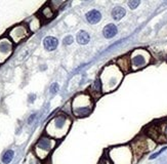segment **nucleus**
Returning a JSON list of instances; mask_svg holds the SVG:
<instances>
[{
	"mask_svg": "<svg viewBox=\"0 0 167 164\" xmlns=\"http://www.w3.org/2000/svg\"><path fill=\"white\" fill-rule=\"evenodd\" d=\"M111 160L114 164H130L132 154L129 147H118L112 150Z\"/></svg>",
	"mask_w": 167,
	"mask_h": 164,
	"instance_id": "1",
	"label": "nucleus"
},
{
	"mask_svg": "<svg viewBox=\"0 0 167 164\" xmlns=\"http://www.w3.org/2000/svg\"><path fill=\"white\" fill-rule=\"evenodd\" d=\"M150 60V54H148L146 50L143 49H138L134 50L131 54L130 57V65L132 70H138L141 69L149 63Z\"/></svg>",
	"mask_w": 167,
	"mask_h": 164,
	"instance_id": "2",
	"label": "nucleus"
},
{
	"mask_svg": "<svg viewBox=\"0 0 167 164\" xmlns=\"http://www.w3.org/2000/svg\"><path fill=\"white\" fill-rule=\"evenodd\" d=\"M151 140L149 138H138L132 143V150L136 156L141 157L143 154L149 152L153 149L152 146H150Z\"/></svg>",
	"mask_w": 167,
	"mask_h": 164,
	"instance_id": "3",
	"label": "nucleus"
},
{
	"mask_svg": "<svg viewBox=\"0 0 167 164\" xmlns=\"http://www.w3.org/2000/svg\"><path fill=\"white\" fill-rule=\"evenodd\" d=\"M11 51H13V43L7 39L0 40V57H1L0 62H3L5 59H7Z\"/></svg>",
	"mask_w": 167,
	"mask_h": 164,
	"instance_id": "4",
	"label": "nucleus"
},
{
	"mask_svg": "<svg viewBox=\"0 0 167 164\" xmlns=\"http://www.w3.org/2000/svg\"><path fill=\"white\" fill-rule=\"evenodd\" d=\"M28 35V31L24 26H18L15 27L13 29L10 33V36L13 37V39L15 40V42H18L22 39H24L25 37Z\"/></svg>",
	"mask_w": 167,
	"mask_h": 164,
	"instance_id": "5",
	"label": "nucleus"
},
{
	"mask_svg": "<svg viewBox=\"0 0 167 164\" xmlns=\"http://www.w3.org/2000/svg\"><path fill=\"white\" fill-rule=\"evenodd\" d=\"M89 93L94 100H97L103 93V88H102V82L99 79H96V81L91 84L89 87Z\"/></svg>",
	"mask_w": 167,
	"mask_h": 164,
	"instance_id": "6",
	"label": "nucleus"
},
{
	"mask_svg": "<svg viewBox=\"0 0 167 164\" xmlns=\"http://www.w3.org/2000/svg\"><path fill=\"white\" fill-rule=\"evenodd\" d=\"M36 148L39 150H43L45 152H49L52 149V140L46 137L40 138L36 145Z\"/></svg>",
	"mask_w": 167,
	"mask_h": 164,
	"instance_id": "7",
	"label": "nucleus"
},
{
	"mask_svg": "<svg viewBox=\"0 0 167 164\" xmlns=\"http://www.w3.org/2000/svg\"><path fill=\"white\" fill-rule=\"evenodd\" d=\"M57 45H59V41H57V39L54 38V37L48 36V37H45V38H44L43 46L46 50H48V51H52V50H54L55 48L57 47Z\"/></svg>",
	"mask_w": 167,
	"mask_h": 164,
	"instance_id": "8",
	"label": "nucleus"
},
{
	"mask_svg": "<svg viewBox=\"0 0 167 164\" xmlns=\"http://www.w3.org/2000/svg\"><path fill=\"white\" fill-rule=\"evenodd\" d=\"M118 33V29L114 24H109L104 28L103 30V35L105 36L107 39H111L115 37Z\"/></svg>",
	"mask_w": 167,
	"mask_h": 164,
	"instance_id": "9",
	"label": "nucleus"
},
{
	"mask_svg": "<svg viewBox=\"0 0 167 164\" xmlns=\"http://www.w3.org/2000/svg\"><path fill=\"white\" fill-rule=\"evenodd\" d=\"M117 66L122 72H128L131 68V65H130V57H120L119 60L117 61Z\"/></svg>",
	"mask_w": 167,
	"mask_h": 164,
	"instance_id": "10",
	"label": "nucleus"
},
{
	"mask_svg": "<svg viewBox=\"0 0 167 164\" xmlns=\"http://www.w3.org/2000/svg\"><path fill=\"white\" fill-rule=\"evenodd\" d=\"M102 18V13L96 9H92V10L88 11L86 13V20L90 24H97Z\"/></svg>",
	"mask_w": 167,
	"mask_h": 164,
	"instance_id": "11",
	"label": "nucleus"
},
{
	"mask_svg": "<svg viewBox=\"0 0 167 164\" xmlns=\"http://www.w3.org/2000/svg\"><path fill=\"white\" fill-rule=\"evenodd\" d=\"M155 138H164V140H167V122L165 123H162L161 125L157 127V131L154 135Z\"/></svg>",
	"mask_w": 167,
	"mask_h": 164,
	"instance_id": "12",
	"label": "nucleus"
},
{
	"mask_svg": "<svg viewBox=\"0 0 167 164\" xmlns=\"http://www.w3.org/2000/svg\"><path fill=\"white\" fill-rule=\"evenodd\" d=\"M76 38H77V42L79 43V44H82V45L87 44V43L90 41L89 34H88L87 32H85V31L78 32L77 37H76Z\"/></svg>",
	"mask_w": 167,
	"mask_h": 164,
	"instance_id": "13",
	"label": "nucleus"
},
{
	"mask_svg": "<svg viewBox=\"0 0 167 164\" xmlns=\"http://www.w3.org/2000/svg\"><path fill=\"white\" fill-rule=\"evenodd\" d=\"M126 11L123 7L121 6H116V7L112 10V17L115 21H120L122 18L125 15Z\"/></svg>",
	"mask_w": 167,
	"mask_h": 164,
	"instance_id": "14",
	"label": "nucleus"
},
{
	"mask_svg": "<svg viewBox=\"0 0 167 164\" xmlns=\"http://www.w3.org/2000/svg\"><path fill=\"white\" fill-rule=\"evenodd\" d=\"M13 155H15V152L13 150H7L2 156V162L4 164H8L9 162H11V160L13 159Z\"/></svg>",
	"mask_w": 167,
	"mask_h": 164,
	"instance_id": "15",
	"label": "nucleus"
},
{
	"mask_svg": "<svg viewBox=\"0 0 167 164\" xmlns=\"http://www.w3.org/2000/svg\"><path fill=\"white\" fill-rule=\"evenodd\" d=\"M41 13H43V17L45 18H47V20H49V18H53V10H52V7H49V6H45V7L42 8Z\"/></svg>",
	"mask_w": 167,
	"mask_h": 164,
	"instance_id": "16",
	"label": "nucleus"
},
{
	"mask_svg": "<svg viewBox=\"0 0 167 164\" xmlns=\"http://www.w3.org/2000/svg\"><path fill=\"white\" fill-rule=\"evenodd\" d=\"M140 3L141 2L138 1V0H131V1L128 2V6L131 9H135L138 5H140Z\"/></svg>",
	"mask_w": 167,
	"mask_h": 164,
	"instance_id": "17",
	"label": "nucleus"
},
{
	"mask_svg": "<svg viewBox=\"0 0 167 164\" xmlns=\"http://www.w3.org/2000/svg\"><path fill=\"white\" fill-rule=\"evenodd\" d=\"M73 37H72L71 35H68V36H66L64 38V40H63V42H64V44L65 45H70L73 43Z\"/></svg>",
	"mask_w": 167,
	"mask_h": 164,
	"instance_id": "18",
	"label": "nucleus"
},
{
	"mask_svg": "<svg viewBox=\"0 0 167 164\" xmlns=\"http://www.w3.org/2000/svg\"><path fill=\"white\" fill-rule=\"evenodd\" d=\"M166 150H167V147H164V148H162V149L160 150V151H158V152H157V153L153 154V155L150 157V159H155V158H157V157H158V156L160 155V154H162V153H163L164 151H166Z\"/></svg>",
	"mask_w": 167,
	"mask_h": 164,
	"instance_id": "19",
	"label": "nucleus"
},
{
	"mask_svg": "<svg viewBox=\"0 0 167 164\" xmlns=\"http://www.w3.org/2000/svg\"><path fill=\"white\" fill-rule=\"evenodd\" d=\"M57 90H59V84L57 83H53L50 86V92L51 93H57Z\"/></svg>",
	"mask_w": 167,
	"mask_h": 164,
	"instance_id": "20",
	"label": "nucleus"
}]
</instances>
